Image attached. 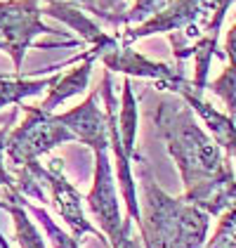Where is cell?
I'll return each mask as SVG.
<instances>
[{
	"instance_id": "obj_1",
	"label": "cell",
	"mask_w": 236,
	"mask_h": 248,
	"mask_svg": "<svg viewBox=\"0 0 236 248\" xmlns=\"http://www.w3.org/2000/svg\"><path fill=\"white\" fill-rule=\"evenodd\" d=\"M156 128L184 182V201L208 215H222L236 206V177L215 140L201 128L189 104L161 102Z\"/></svg>"
},
{
	"instance_id": "obj_2",
	"label": "cell",
	"mask_w": 236,
	"mask_h": 248,
	"mask_svg": "<svg viewBox=\"0 0 236 248\" xmlns=\"http://www.w3.org/2000/svg\"><path fill=\"white\" fill-rule=\"evenodd\" d=\"M142 210L139 239L144 248H203L210 215L198 206L161 189L144 161H139Z\"/></svg>"
},
{
	"instance_id": "obj_3",
	"label": "cell",
	"mask_w": 236,
	"mask_h": 248,
	"mask_svg": "<svg viewBox=\"0 0 236 248\" xmlns=\"http://www.w3.org/2000/svg\"><path fill=\"white\" fill-rule=\"evenodd\" d=\"M21 109L26 111V121L5 137V154L17 168L38 161V156L64 142H76V135L66 125H61L57 116L45 114L38 107H21Z\"/></svg>"
},
{
	"instance_id": "obj_4",
	"label": "cell",
	"mask_w": 236,
	"mask_h": 248,
	"mask_svg": "<svg viewBox=\"0 0 236 248\" xmlns=\"http://www.w3.org/2000/svg\"><path fill=\"white\" fill-rule=\"evenodd\" d=\"M88 206L99 220L102 232L109 236L111 248H116L128 232H133V220L130 217L123 220L118 210V194L109 163V147L95 149V182L88 194Z\"/></svg>"
},
{
	"instance_id": "obj_5",
	"label": "cell",
	"mask_w": 236,
	"mask_h": 248,
	"mask_svg": "<svg viewBox=\"0 0 236 248\" xmlns=\"http://www.w3.org/2000/svg\"><path fill=\"white\" fill-rule=\"evenodd\" d=\"M43 10L38 7V0H7L0 2V36L2 43L15 62L17 74L21 71L24 52L31 45V40L38 33H52L40 21Z\"/></svg>"
},
{
	"instance_id": "obj_6",
	"label": "cell",
	"mask_w": 236,
	"mask_h": 248,
	"mask_svg": "<svg viewBox=\"0 0 236 248\" xmlns=\"http://www.w3.org/2000/svg\"><path fill=\"white\" fill-rule=\"evenodd\" d=\"M99 59L104 62V66L109 71H118L125 76H137V78H151L156 80L161 90H170V93H179L182 88H189L192 80H187L182 74V64L173 69L168 64L161 62H151V59L142 57L139 52L130 50L128 45H116L106 52H102Z\"/></svg>"
},
{
	"instance_id": "obj_7",
	"label": "cell",
	"mask_w": 236,
	"mask_h": 248,
	"mask_svg": "<svg viewBox=\"0 0 236 248\" xmlns=\"http://www.w3.org/2000/svg\"><path fill=\"white\" fill-rule=\"evenodd\" d=\"M61 158H52L47 168H43V185H47L52 191V201L57 206L59 215L66 220V225L74 232V239L80 241L85 234H95L102 239L99 229H95L88 220H85V213H83V203H80V194L76 191V187L64 177L61 172Z\"/></svg>"
},
{
	"instance_id": "obj_8",
	"label": "cell",
	"mask_w": 236,
	"mask_h": 248,
	"mask_svg": "<svg viewBox=\"0 0 236 248\" xmlns=\"http://www.w3.org/2000/svg\"><path fill=\"white\" fill-rule=\"evenodd\" d=\"M99 93L104 97V104H106V123H109V147L116 154V168H118V185L123 191V199H125V206H128V217L133 222L139 225V206H137V191H135V180H133V170H130V158L123 152V144H120V135H118V116H116V97L111 90V71L106 69L104 78H102V88Z\"/></svg>"
},
{
	"instance_id": "obj_9",
	"label": "cell",
	"mask_w": 236,
	"mask_h": 248,
	"mask_svg": "<svg viewBox=\"0 0 236 248\" xmlns=\"http://www.w3.org/2000/svg\"><path fill=\"white\" fill-rule=\"evenodd\" d=\"M99 90L90 93L88 99L74 107L66 114H59L57 121L61 125H66L71 133L76 135V140L88 144L92 152L99 147H109V123H106V114L99 109L97 104Z\"/></svg>"
},
{
	"instance_id": "obj_10",
	"label": "cell",
	"mask_w": 236,
	"mask_h": 248,
	"mask_svg": "<svg viewBox=\"0 0 236 248\" xmlns=\"http://www.w3.org/2000/svg\"><path fill=\"white\" fill-rule=\"evenodd\" d=\"M192 90H194V88L189 85V88H182L177 95L189 104V109H192V111H196V114L203 118V123L208 125L210 137L215 140L217 147H220V149H224L227 156L236 158V123H234V116L220 114L215 107H210L208 102H203V99L196 97Z\"/></svg>"
},
{
	"instance_id": "obj_11",
	"label": "cell",
	"mask_w": 236,
	"mask_h": 248,
	"mask_svg": "<svg viewBox=\"0 0 236 248\" xmlns=\"http://www.w3.org/2000/svg\"><path fill=\"white\" fill-rule=\"evenodd\" d=\"M83 59H85V62L80 64L78 69H74V71H69L66 76L57 78V83L50 88L47 99L38 107L40 111L52 114V109H55V107H59V104H61V102H66L69 97L78 95V93H83V90L88 88V80H90V74H92V62H95V55H92V52H85Z\"/></svg>"
},
{
	"instance_id": "obj_12",
	"label": "cell",
	"mask_w": 236,
	"mask_h": 248,
	"mask_svg": "<svg viewBox=\"0 0 236 248\" xmlns=\"http://www.w3.org/2000/svg\"><path fill=\"white\" fill-rule=\"evenodd\" d=\"M17 194H19V191L15 189V187H7V196H10V203L0 201V208L7 210V213L12 215V220H15V236H17L19 246H21V248H45V244H43V236H40V232L36 229V225H33L31 220H29V215H26V208H24L19 201H17Z\"/></svg>"
},
{
	"instance_id": "obj_13",
	"label": "cell",
	"mask_w": 236,
	"mask_h": 248,
	"mask_svg": "<svg viewBox=\"0 0 236 248\" xmlns=\"http://www.w3.org/2000/svg\"><path fill=\"white\" fill-rule=\"evenodd\" d=\"M224 50H227V57H229V66L224 69V74L210 83L213 93L220 95L224 99L229 116L236 114V26L229 31L227 43H224Z\"/></svg>"
},
{
	"instance_id": "obj_14",
	"label": "cell",
	"mask_w": 236,
	"mask_h": 248,
	"mask_svg": "<svg viewBox=\"0 0 236 248\" xmlns=\"http://www.w3.org/2000/svg\"><path fill=\"white\" fill-rule=\"evenodd\" d=\"M59 76L43 78V80H26V78H0V109L7 104H19L24 97L38 95L43 90H50Z\"/></svg>"
},
{
	"instance_id": "obj_15",
	"label": "cell",
	"mask_w": 236,
	"mask_h": 248,
	"mask_svg": "<svg viewBox=\"0 0 236 248\" xmlns=\"http://www.w3.org/2000/svg\"><path fill=\"white\" fill-rule=\"evenodd\" d=\"M17 201H19L24 208H29L33 215H36V217H38L40 225L45 227V232H47V236H50V241H52V246H55V248H78V241H76L74 236L64 234V232H61L55 222H52V217H50V215H47L43 208H38V206H31L29 201H24V196H21V194H17Z\"/></svg>"
},
{
	"instance_id": "obj_16",
	"label": "cell",
	"mask_w": 236,
	"mask_h": 248,
	"mask_svg": "<svg viewBox=\"0 0 236 248\" xmlns=\"http://www.w3.org/2000/svg\"><path fill=\"white\" fill-rule=\"evenodd\" d=\"M206 248H236V206L222 213L215 236L208 241Z\"/></svg>"
},
{
	"instance_id": "obj_17",
	"label": "cell",
	"mask_w": 236,
	"mask_h": 248,
	"mask_svg": "<svg viewBox=\"0 0 236 248\" xmlns=\"http://www.w3.org/2000/svg\"><path fill=\"white\" fill-rule=\"evenodd\" d=\"M170 2L173 0H137L130 7V12H123L118 17V21H147L149 17L158 15L161 10H165Z\"/></svg>"
},
{
	"instance_id": "obj_18",
	"label": "cell",
	"mask_w": 236,
	"mask_h": 248,
	"mask_svg": "<svg viewBox=\"0 0 236 248\" xmlns=\"http://www.w3.org/2000/svg\"><path fill=\"white\" fill-rule=\"evenodd\" d=\"M15 118H17V109L7 114L5 125L0 128V185H2V187H15V177L5 170V163H2V154H5V137H7V133H10V125L15 123Z\"/></svg>"
},
{
	"instance_id": "obj_19",
	"label": "cell",
	"mask_w": 236,
	"mask_h": 248,
	"mask_svg": "<svg viewBox=\"0 0 236 248\" xmlns=\"http://www.w3.org/2000/svg\"><path fill=\"white\" fill-rule=\"evenodd\" d=\"M116 248H144V246H142V239L133 236V232H128V234L120 239V244H118Z\"/></svg>"
},
{
	"instance_id": "obj_20",
	"label": "cell",
	"mask_w": 236,
	"mask_h": 248,
	"mask_svg": "<svg viewBox=\"0 0 236 248\" xmlns=\"http://www.w3.org/2000/svg\"><path fill=\"white\" fill-rule=\"evenodd\" d=\"M50 2H55V0H50ZM76 2H83V5H88L92 12H95V7H97V0H76Z\"/></svg>"
},
{
	"instance_id": "obj_21",
	"label": "cell",
	"mask_w": 236,
	"mask_h": 248,
	"mask_svg": "<svg viewBox=\"0 0 236 248\" xmlns=\"http://www.w3.org/2000/svg\"><path fill=\"white\" fill-rule=\"evenodd\" d=\"M0 50H7V47H5V43H2V40H0Z\"/></svg>"
}]
</instances>
